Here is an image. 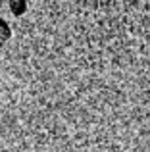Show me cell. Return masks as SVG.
Masks as SVG:
<instances>
[]
</instances>
